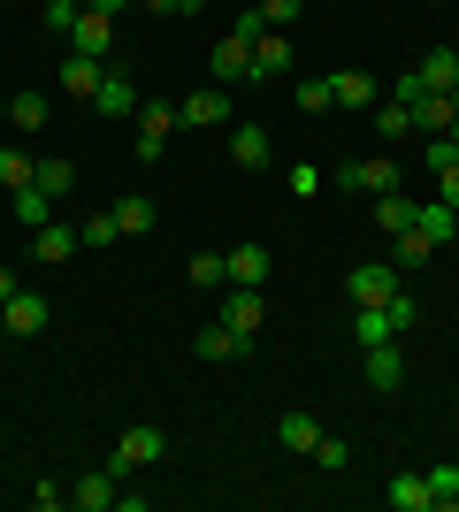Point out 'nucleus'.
<instances>
[{"instance_id":"nucleus-2","label":"nucleus","mask_w":459,"mask_h":512,"mask_svg":"<svg viewBox=\"0 0 459 512\" xmlns=\"http://www.w3.org/2000/svg\"><path fill=\"white\" fill-rule=\"evenodd\" d=\"M161 451H169V436H161V428H123V436H115V451H108V474H115V482H123V474L153 467Z\"/></svg>"},{"instance_id":"nucleus-41","label":"nucleus","mask_w":459,"mask_h":512,"mask_svg":"<svg viewBox=\"0 0 459 512\" xmlns=\"http://www.w3.org/2000/svg\"><path fill=\"white\" fill-rule=\"evenodd\" d=\"M31 505H39V512H62L69 490H62V482H39V490H31Z\"/></svg>"},{"instance_id":"nucleus-29","label":"nucleus","mask_w":459,"mask_h":512,"mask_svg":"<svg viewBox=\"0 0 459 512\" xmlns=\"http://www.w3.org/2000/svg\"><path fill=\"white\" fill-rule=\"evenodd\" d=\"M184 276H192L199 291H222V283H230V260H222V253H192V268H184Z\"/></svg>"},{"instance_id":"nucleus-1","label":"nucleus","mask_w":459,"mask_h":512,"mask_svg":"<svg viewBox=\"0 0 459 512\" xmlns=\"http://www.w3.org/2000/svg\"><path fill=\"white\" fill-rule=\"evenodd\" d=\"M452 85H459V54H452V46H437V54H421V62L391 85V100H414V92H452Z\"/></svg>"},{"instance_id":"nucleus-15","label":"nucleus","mask_w":459,"mask_h":512,"mask_svg":"<svg viewBox=\"0 0 459 512\" xmlns=\"http://www.w3.org/2000/svg\"><path fill=\"white\" fill-rule=\"evenodd\" d=\"M115 490H123V482L100 467V474H85V482H69V505H77V512H108V505H115Z\"/></svg>"},{"instance_id":"nucleus-24","label":"nucleus","mask_w":459,"mask_h":512,"mask_svg":"<svg viewBox=\"0 0 459 512\" xmlns=\"http://www.w3.org/2000/svg\"><path fill=\"white\" fill-rule=\"evenodd\" d=\"M100 77H108V69L92 62V54H69V62H62V92H77V100H92V92H100Z\"/></svg>"},{"instance_id":"nucleus-21","label":"nucleus","mask_w":459,"mask_h":512,"mask_svg":"<svg viewBox=\"0 0 459 512\" xmlns=\"http://www.w3.org/2000/svg\"><path fill=\"white\" fill-rule=\"evenodd\" d=\"M184 123H230V85H207L184 100Z\"/></svg>"},{"instance_id":"nucleus-3","label":"nucleus","mask_w":459,"mask_h":512,"mask_svg":"<svg viewBox=\"0 0 459 512\" xmlns=\"http://www.w3.org/2000/svg\"><path fill=\"white\" fill-rule=\"evenodd\" d=\"M337 184H345V192L383 199V192H398V184H406V169H398L391 153H375V161H345V169H337Z\"/></svg>"},{"instance_id":"nucleus-27","label":"nucleus","mask_w":459,"mask_h":512,"mask_svg":"<svg viewBox=\"0 0 459 512\" xmlns=\"http://www.w3.org/2000/svg\"><path fill=\"white\" fill-rule=\"evenodd\" d=\"M276 436H284V451H299V459H306V451L322 444V421H314V413H284V428H276Z\"/></svg>"},{"instance_id":"nucleus-11","label":"nucleus","mask_w":459,"mask_h":512,"mask_svg":"<svg viewBox=\"0 0 459 512\" xmlns=\"http://www.w3.org/2000/svg\"><path fill=\"white\" fill-rule=\"evenodd\" d=\"M108 46H115V16H100V8H85V16H77V31H69V54H92V62H100Z\"/></svg>"},{"instance_id":"nucleus-30","label":"nucleus","mask_w":459,"mask_h":512,"mask_svg":"<svg viewBox=\"0 0 459 512\" xmlns=\"http://www.w3.org/2000/svg\"><path fill=\"white\" fill-rule=\"evenodd\" d=\"M8 123L16 130H46V92H16V100H8Z\"/></svg>"},{"instance_id":"nucleus-42","label":"nucleus","mask_w":459,"mask_h":512,"mask_svg":"<svg viewBox=\"0 0 459 512\" xmlns=\"http://www.w3.org/2000/svg\"><path fill=\"white\" fill-rule=\"evenodd\" d=\"M146 8H153V16H176V23H184V16H199L207 0H146Z\"/></svg>"},{"instance_id":"nucleus-46","label":"nucleus","mask_w":459,"mask_h":512,"mask_svg":"<svg viewBox=\"0 0 459 512\" xmlns=\"http://www.w3.org/2000/svg\"><path fill=\"white\" fill-rule=\"evenodd\" d=\"M452 130H459V85H452Z\"/></svg>"},{"instance_id":"nucleus-35","label":"nucleus","mask_w":459,"mask_h":512,"mask_svg":"<svg viewBox=\"0 0 459 512\" xmlns=\"http://www.w3.org/2000/svg\"><path fill=\"white\" fill-rule=\"evenodd\" d=\"M329 77H299V115H329Z\"/></svg>"},{"instance_id":"nucleus-14","label":"nucleus","mask_w":459,"mask_h":512,"mask_svg":"<svg viewBox=\"0 0 459 512\" xmlns=\"http://www.w3.org/2000/svg\"><path fill=\"white\" fill-rule=\"evenodd\" d=\"M268 153H276V146H268L261 123H238V130H230V161H238V169H268Z\"/></svg>"},{"instance_id":"nucleus-31","label":"nucleus","mask_w":459,"mask_h":512,"mask_svg":"<svg viewBox=\"0 0 459 512\" xmlns=\"http://www.w3.org/2000/svg\"><path fill=\"white\" fill-rule=\"evenodd\" d=\"M429 253H437V245H429V237H421V230H406V237H398V245H391V268H398V276H406V268H421V260H429Z\"/></svg>"},{"instance_id":"nucleus-28","label":"nucleus","mask_w":459,"mask_h":512,"mask_svg":"<svg viewBox=\"0 0 459 512\" xmlns=\"http://www.w3.org/2000/svg\"><path fill=\"white\" fill-rule=\"evenodd\" d=\"M459 505V459H444V467H429V512H452Z\"/></svg>"},{"instance_id":"nucleus-32","label":"nucleus","mask_w":459,"mask_h":512,"mask_svg":"<svg viewBox=\"0 0 459 512\" xmlns=\"http://www.w3.org/2000/svg\"><path fill=\"white\" fill-rule=\"evenodd\" d=\"M306 459H314L322 474H345V467H352V444H345V436H322V444L306 451Z\"/></svg>"},{"instance_id":"nucleus-33","label":"nucleus","mask_w":459,"mask_h":512,"mask_svg":"<svg viewBox=\"0 0 459 512\" xmlns=\"http://www.w3.org/2000/svg\"><path fill=\"white\" fill-rule=\"evenodd\" d=\"M31 169H39V161H31V153H16V146H0V184H8V192H23V184H31Z\"/></svg>"},{"instance_id":"nucleus-13","label":"nucleus","mask_w":459,"mask_h":512,"mask_svg":"<svg viewBox=\"0 0 459 512\" xmlns=\"http://www.w3.org/2000/svg\"><path fill=\"white\" fill-rule=\"evenodd\" d=\"M0 329H16V337H39V329H46V299H39V291H16V299L0 306Z\"/></svg>"},{"instance_id":"nucleus-48","label":"nucleus","mask_w":459,"mask_h":512,"mask_svg":"<svg viewBox=\"0 0 459 512\" xmlns=\"http://www.w3.org/2000/svg\"><path fill=\"white\" fill-rule=\"evenodd\" d=\"M452 54H459V46H452Z\"/></svg>"},{"instance_id":"nucleus-36","label":"nucleus","mask_w":459,"mask_h":512,"mask_svg":"<svg viewBox=\"0 0 459 512\" xmlns=\"http://www.w3.org/2000/svg\"><path fill=\"white\" fill-rule=\"evenodd\" d=\"M77 16H85V0H46V31H77Z\"/></svg>"},{"instance_id":"nucleus-25","label":"nucleus","mask_w":459,"mask_h":512,"mask_svg":"<svg viewBox=\"0 0 459 512\" xmlns=\"http://www.w3.org/2000/svg\"><path fill=\"white\" fill-rule=\"evenodd\" d=\"M383 505L391 512H429V474H398L391 490H383Z\"/></svg>"},{"instance_id":"nucleus-23","label":"nucleus","mask_w":459,"mask_h":512,"mask_svg":"<svg viewBox=\"0 0 459 512\" xmlns=\"http://www.w3.org/2000/svg\"><path fill=\"white\" fill-rule=\"evenodd\" d=\"M31 184H39V192H46V199H69V192H77V169H69L62 153H46L39 169H31Z\"/></svg>"},{"instance_id":"nucleus-37","label":"nucleus","mask_w":459,"mask_h":512,"mask_svg":"<svg viewBox=\"0 0 459 512\" xmlns=\"http://www.w3.org/2000/svg\"><path fill=\"white\" fill-rule=\"evenodd\" d=\"M299 8H306V0H261V23H268V31H291Z\"/></svg>"},{"instance_id":"nucleus-4","label":"nucleus","mask_w":459,"mask_h":512,"mask_svg":"<svg viewBox=\"0 0 459 512\" xmlns=\"http://www.w3.org/2000/svg\"><path fill=\"white\" fill-rule=\"evenodd\" d=\"M360 375H368V390H398V383H406V352H398V337L360 344Z\"/></svg>"},{"instance_id":"nucleus-40","label":"nucleus","mask_w":459,"mask_h":512,"mask_svg":"<svg viewBox=\"0 0 459 512\" xmlns=\"http://www.w3.org/2000/svg\"><path fill=\"white\" fill-rule=\"evenodd\" d=\"M230 31H238V39L253 46V39H261V31H268V23H261V8H238V16H230Z\"/></svg>"},{"instance_id":"nucleus-34","label":"nucleus","mask_w":459,"mask_h":512,"mask_svg":"<svg viewBox=\"0 0 459 512\" xmlns=\"http://www.w3.org/2000/svg\"><path fill=\"white\" fill-rule=\"evenodd\" d=\"M46 207H54V199H46L39 184H23V192H16V222H23V230H39V222H46Z\"/></svg>"},{"instance_id":"nucleus-38","label":"nucleus","mask_w":459,"mask_h":512,"mask_svg":"<svg viewBox=\"0 0 459 512\" xmlns=\"http://www.w3.org/2000/svg\"><path fill=\"white\" fill-rule=\"evenodd\" d=\"M77 237H85V245H115V237H123V230H115V207H100V214H92V222H85Z\"/></svg>"},{"instance_id":"nucleus-26","label":"nucleus","mask_w":459,"mask_h":512,"mask_svg":"<svg viewBox=\"0 0 459 512\" xmlns=\"http://www.w3.org/2000/svg\"><path fill=\"white\" fill-rule=\"evenodd\" d=\"M115 230H123V237L153 230V199L146 192H123V199H115Z\"/></svg>"},{"instance_id":"nucleus-12","label":"nucleus","mask_w":459,"mask_h":512,"mask_svg":"<svg viewBox=\"0 0 459 512\" xmlns=\"http://www.w3.org/2000/svg\"><path fill=\"white\" fill-rule=\"evenodd\" d=\"M85 253V237L69 230V222H39V230H31V260H77Z\"/></svg>"},{"instance_id":"nucleus-8","label":"nucleus","mask_w":459,"mask_h":512,"mask_svg":"<svg viewBox=\"0 0 459 512\" xmlns=\"http://www.w3.org/2000/svg\"><path fill=\"white\" fill-rule=\"evenodd\" d=\"M329 100L345 107V115H368V107L383 100V92H375V77H368V69H337V77H329Z\"/></svg>"},{"instance_id":"nucleus-19","label":"nucleus","mask_w":459,"mask_h":512,"mask_svg":"<svg viewBox=\"0 0 459 512\" xmlns=\"http://www.w3.org/2000/svg\"><path fill=\"white\" fill-rule=\"evenodd\" d=\"M414 130H429V138H437V130H452V92H414Z\"/></svg>"},{"instance_id":"nucleus-17","label":"nucleus","mask_w":459,"mask_h":512,"mask_svg":"<svg viewBox=\"0 0 459 512\" xmlns=\"http://www.w3.org/2000/svg\"><path fill=\"white\" fill-rule=\"evenodd\" d=\"M375 222H383V237H406L421 222V199H406V192H383L375 199Z\"/></svg>"},{"instance_id":"nucleus-16","label":"nucleus","mask_w":459,"mask_h":512,"mask_svg":"<svg viewBox=\"0 0 459 512\" xmlns=\"http://www.w3.org/2000/svg\"><path fill=\"white\" fill-rule=\"evenodd\" d=\"M291 69V31H261L253 39V77H284Z\"/></svg>"},{"instance_id":"nucleus-5","label":"nucleus","mask_w":459,"mask_h":512,"mask_svg":"<svg viewBox=\"0 0 459 512\" xmlns=\"http://www.w3.org/2000/svg\"><path fill=\"white\" fill-rule=\"evenodd\" d=\"M169 130H184V107H138V161H161V146H169Z\"/></svg>"},{"instance_id":"nucleus-45","label":"nucleus","mask_w":459,"mask_h":512,"mask_svg":"<svg viewBox=\"0 0 459 512\" xmlns=\"http://www.w3.org/2000/svg\"><path fill=\"white\" fill-rule=\"evenodd\" d=\"M85 8H100V16H123V8H131V0H85Z\"/></svg>"},{"instance_id":"nucleus-39","label":"nucleus","mask_w":459,"mask_h":512,"mask_svg":"<svg viewBox=\"0 0 459 512\" xmlns=\"http://www.w3.org/2000/svg\"><path fill=\"white\" fill-rule=\"evenodd\" d=\"M291 192L314 199V192H322V169H314V161H291Z\"/></svg>"},{"instance_id":"nucleus-9","label":"nucleus","mask_w":459,"mask_h":512,"mask_svg":"<svg viewBox=\"0 0 459 512\" xmlns=\"http://www.w3.org/2000/svg\"><path fill=\"white\" fill-rule=\"evenodd\" d=\"M222 321H230L238 337H261V321H268V299L253 291V283H238V291L222 299Z\"/></svg>"},{"instance_id":"nucleus-18","label":"nucleus","mask_w":459,"mask_h":512,"mask_svg":"<svg viewBox=\"0 0 459 512\" xmlns=\"http://www.w3.org/2000/svg\"><path fill=\"white\" fill-rule=\"evenodd\" d=\"M253 352V337H238L230 321H215V329H199V360H245Z\"/></svg>"},{"instance_id":"nucleus-20","label":"nucleus","mask_w":459,"mask_h":512,"mask_svg":"<svg viewBox=\"0 0 459 512\" xmlns=\"http://www.w3.org/2000/svg\"><path fill=\"white\" fill-rule=\"evenodd\" d=\"M222 260H230V283H253V291L268 283V245H230Z\"/></svg>"},{"instance_id":"nucleus-10","label":"nucleus","mask_w":459,"mask_h":512,"mask_svg":"<svg viewBox=\"0 0 459 512\" xmlns=\"http://www.w3.org/2000/svg\"><path fill=\"white\" fill-rule=\"evenodd\" d=\"M207 69H215V85H253V46L230 31V39L215 46V62H207Z\"/></svg>"},{"instance_id":"nucleus-7","label":"nucleus","mask_w":459,"mask_h":512,"mask_svg":"<svg viewBox=\"0 0 459 512\" xmlns=\"http://www.w3.org/2000/svg\"><path fill=\"white\" fill-rule=\"evenodd\" d=\"M345 291H352V306H383L398 291V268H391V260H368V268H352Z\"/></svg>"},{"instance_id":"nucleus-22","label":"nucleus","mask_w":459,"mask_h":512,"mask_svg":"<svg viewBox=\"0 0 459 512\" xmlns=\"http://www.w3.org/2000/svg\"><path fill=\"white\" fill-rule=\"evenodd\" d=\"M368 130H383V138H414V107H406V100H375Z\"/></svg>"},{"instance_id":"nucleus-6","label":"nucleus","mask_w":459,"mask_h":512,"mask_svg":"<svg viewBox=\"0 0 459 512\" xmlns=\"http://www.w3.org/2000/svg\"><path fill=\"white\" fill-rule=\"evenodd\" d=\"M92 115H100V123H131V115H138V85L123 77V69H108V77H100V92H92Z\"/></svg>"},{"instance_id":"nucleus-47","label":"nucleus","mask_w":459,"mask_h":512,"mask_svg":"<svg viewBox=\"0 0 459 512\" xmlns=\"http://www.w3.org/2000/svg\"><path fill=\"white\" fill-rule=\"evenodd\" d=\"M452 245H459V222H452Z\"/></svg>"},{"instance_id":"nucleus-44","label":"nucleus","mask_w":459,"mask_h":512,"mask_svg":"<svg viewBox=\"0 0 459 512\" xmlns=\"http://www.w3.org/2000/svg\"><path fill=\"white\" fill-rule=\"evenodd\" d=\"M16 291H23V283H16V268H0V306L16 299Z\"/></svg>"},{"instance_id":"nucleus-43","label":"nucleus","mask_w":459,"mask_h":512,"mask_svg":"<svg viewBox=\"0 0 459 512\" xmlns=\"http://www.w3.org/2000/svg\"><path fill=\"white\" fill-rule=\"evenodd\" d=\"M437 199H444V207H459V169H437Z\"/></svg>"}]
</instances>
